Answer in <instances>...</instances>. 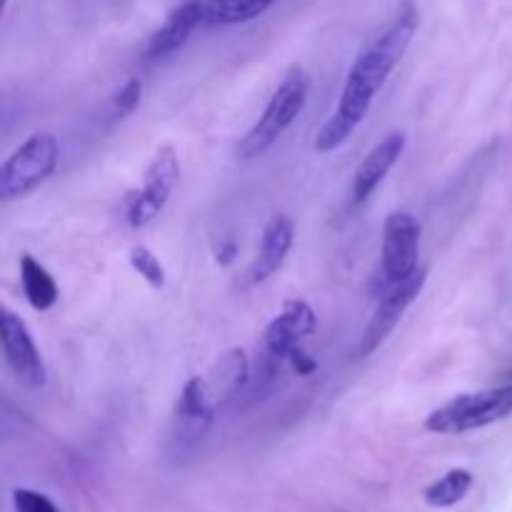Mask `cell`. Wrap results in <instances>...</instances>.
<instances>
[{"mask_svg": "<svg viewBox=\"0 0 512 512\" xmlns=\"http://www.w3.org/2000/svg\"><path fill=\"white\" fill-rule=\"evenodd\" d=\"M418 23V8L413 5V0H405V5L398 10L393 23L353 60L348 80L343 85V93H340L338 105H335V113L330 115L328 123L315 135L313 148L318 153L338 150L355 133V128L363 123L375 95L383 90L390 73L398 68L405 50L413 43Z\"/></svg>", "mask_w": 512, "mask_h": 512, "instance_id": "obj_1", "label": "cell"}, {"mask_svg": "<svg viewBox=\"0 0 512 512\" xmlns=\"http://www.w3.org/2000/svg\"><path fill=\"white\" fill-rule=\"evenodd\" d=\"M308 95V73H305L303 68L288 70V75H285L283 83L278 85V90L273 93L270 103L265 105L258 123L240 138L238 148H235L238 158L253 160L268 153V150L278 143L280 135H283L285 130L295 123V118L303 113L305 103H308Z\"/></svg>", "mask_w": 512, "mask_h": 512, "instance_id": "obj_2", "label": "cell"}, {"mask_svg": "<svg viewBox=\"0 0 512 512\" xmlns=\"http://www.w3.org/2000/svg\"><path fill=\"white\" fill-rule=\"evenodd\" d=\"M512 415V383L478 393L455 395L425 418V430L435 435H465Z\"/></svg>", "mask_w": 512, "mask_h": 512, "instance_id": "obj_3", "label": "cell"}, {"mask_svg": "<svg viewBox=\"0 0 512 512\" xmlns=\"http://www.w3.org/2000/svg\"><path fill=\"white\" fill-rule=\"evenodd\" d=\"M60 145L48 130L30 135L0 165V198L5 203L25 198L45 183L58 168Z\"/></svg>", "mask_w": 512, "mask_h": 512, "instance_id": "obj_4", "label": "cell"}, {"mask_svg": "<svg viewBox=\"0 0 512 512\" xmlns=\"http://www.w3.org/2000/svg\"><path fill=\"white\" fill-rule=\"evenodd\" d=\"M180 178V163L175 155L173 145H165L155 153L153 163L145 170L143 185L135 190H128L123 198V220L130 230H143L158 218L170 203L175 185Z\"/></svg>", "mask_w": 512, "mask_h": 512, "instance_id": "obj_5", "label": "cell"}, {"mask_svg": "<svg viewBox=\"0 0 512 512\" xmlns=\"http://www.w3.org/2000/svg\"><path fill=\"white\" fill-rule=\"evenodd\" d=\"M420 263V223L408 210H395L385 218L380 275L385 290L418 273Z\"/></svg>", "mask_w": 512, "mask_h": 512, "instance_id": "obj_6", "label": "cell"}, {"mask_svg": "<svg viewBox=\"0 0 512 512\" xmlns=\"http://www.w3.org/2000/svg\"><path fill=\"white\" fill-rule=\"evenodd\" d=\"M425 280H428V270L420 268L418 273L410 275L408 280H403V283L385 290L383 300L378 303L373 318H370V323L365 325L363 335H360V345H358L360 360L370 358V355H373L375 350H380V345L393 335V330L398 328V323L403 320L405 310H408L410 305L415 303V298L423 293Z\"/></svg>", "mask_w": 512, "mask_h": 512, "instance_id": "obj_7", "label": "cell"}, {"mask_svg": "<svg viewBox=\"0 0 512 512\" xmlns=\"http://www.w3.org/2000/svg\"><path fill=\"white\" fill-rule=\"evenodd\" d=\"M0 340H3L5 365L13 370L15 378L30 390H40L48 383V370H45L40 350L30 335L28 325L20 315L10 308L0 310Z\"/></svg>", "mask_w": 512, "mask_h": 512, "instance_id": "obj_8", "label": "cell"}, {"mask_svg": "<svg viewBox=\"0 0 512 512\" xmlns=\"http://www.w3.org/2000/svg\"><path fill=\"white\" fill-rule=\"evenodd\" d=\"M318 328V315L308 300L293 298L283 305L278 315L268 323L263 333V353L288 363V355L298 348L300 340L315 333Z\"/></svg>", "mask_w": 512, "mask_h": 512, "instance_id": "obj_9", "label": "cell"}, {"mask_svg": "<svg viewBox=\"0 0 512 512\" xmlns=\"http://www.w3.org/2000/svg\"><path fill=\"white\" fill-rule=\"evenodd\" d=\"M215 413H218V403H215L208 378L195 375L183 385L178 405H175V438L185 445L195 443L208 433Z\"/></svg>", "mask_w": 512, "mask_h": 512, "instance_id": "obj_10", "label": "cell"}, {"mask_svg": "<svg viewBox=\"0 0 512 512\" xmlns=\"http://www.w3.org/2000/svg\"><path fill=\"white\" fill-rule=\"evenodd\" d=\"M405 145H408L405 133L395 130V133L385 135V138L365 155V160L358 165V170H355L353 188H350V200H353L355 208L368 203L370 195L378 190V185L383 183L385 175L395 168L400 155L405 153Z\"/></svg>", "mask_w": 512, "mask_h": 512, "instance_id": "obj_11", "label": "cell"}, {"mask_svg": "<svg viewBox=\"0 0 512 512\" xmlns=\"http://www.w3.org/2000/svg\"><path fill=\"white\" fill-rule=\"evenodd\" d=\"M295 240V223L290 215L278 213L268 220L263 230V243H260L258 258L253 260L250 270L245 273V283L260 285L268 278H273L280 268H283L285 258H288L290 248Z\"/></svg>", "mask_w": 512, "mask_h": 512, "instance_id": "obj_12", "label": "cell"}, {"mask_svg": "<svg viewBox=\"0 0 512 512\" xmlns=\"http://www.w3.org/2000/svg\"><path fill=\"white\" fill-rule=\"evenodd\" d=\"M198 25H203V0H185V3L178 5V8L168 15V20L155 30L145 55L153 60L175 53V50L183 48V45L188 43V38L193 35V30L198 28Z\"/></svg>", "mask_w": 512, "mask_h": 512, "instance_id": "obj_13", "label": "cell"}, {"mask_svg": "<svg viewBox=\"0 0 512 512\" xmlns=\"http://www.w3.org/2000/svg\"><path fill=\"white\" fill-rule=\"evenodd\" d=\"M250 360L245 355L243 348H230L228 353L220 355L215 360L213 370L208 373V385L213 390V398L218 403V408L228 400L243 395V390L250 385Z\"/></svg>", "mask_w": 512, "mask_h": 512, "instance_id": "obj_14", "label": "cell"}, {"mask_svg": "<svg viewBox=\"0 0 512 512\" xmlns=\"http://www.w3.org/2000/svg\"><path fill=\"white\" fill-rule=\"evenodd\" d=\"M20 285H23V295L30 308L38 313H45L58 303V283L48 273V268L28 253L20 255Z\"/></svg>", "mask_w": 512, "mask_h": 512, "instance_id": "obj_15", "label": "cell"}, {"mask_svg": "<svg viewBox=\"0 0 512 512\" xmlns=\"http://www.w3.org/2000/svg\"><path fill=\"white\" fill-rule=\"evenodd\" d=\"M275 0H203V25H240L260 18Z\"/></svg>", "mask_w": 512, "mask_h": 512, "instance_id": "obj_16", "label": "cell"}, {"mask_svg": "<svg viewBox=\"0 0 512 512\" xmlns=\"http://www.w3.org/2000/svg\"><path fill=\"white\" fill-rule=\"evenodd\" d=\"M473 483H475V478L470 470L453 468V470H448L443 478L433 480V483L425 488L423 500L435 510L455 508V505H460L465 498H468Z\"/></svg>", "mask_w": 512, "mask_h": 512, "instance_id": "obj_17", "label": "cell"}, {"mask_svg": "<svg viewBox=\"0 0 512 512\" xmlns=\"http://www.w3.org/2000/svg\"><path fill=\"white\" fill-rule=\"evenodd\" d=\"M130 268H133L135 273L150 285V288L155 290L165 288V280H168V275H165V265L160 263V258L148 248V245H135V248L130 250Z\"/></svg>", "mask_w": 512, "mask_h": 512, "instance_id": "obj_18", "label": "cell"}, {"mask_svg": "<svg viewBox=\"0 0 512 512\" xmlns=\"http://www.w3.org/2000/svg\"><path fill=\"white\" fill-rule=\"evenodd\" d=\"M13 512H60L48 495L30 488L13 490Z\"/></svg>", "mask_w": 512, "mask_h": 512, "instance_id": "obj_19", "label": "cell"}, {"mask_svg": "<svg viewBox=\"0 0 512 512\" xmlns=\"http://www.w3.org/2000/svg\"><path fill=\"white\" fill-rule=\"evenodd\" d=\"M140 98H143V83H140L138 78H130L128 83H125L123 88L115 93V98H113L115 115L125 118V115L133 113V110L140 105Z\"/></svg>", "mask_w": 512, "mask_h": 512, "instance_id": "obj_20", "label": "cell"}, {"mask_svg": "<svg viewBox=\"0 0 512 512\" xmlns=\"http://www.w3.org/2000/svg\"><path fill=\"white\" fill-rule=\"evenodd\" d=\"M288 365H290V370H293V373L303 375V378H308V375H313L315 370H318V360H315L313 355L305 353L300 345H298V348H293V353L288 355Z\"/></svg>", "mask_w": 512, "mask_h": 512, "instance_id": "obj_21", "label": "cell"}, {"mask_svg": "<svg viewBox=\"0 0 512 512\" xmlns=\"http://www.w3.org/2000/svg\"><path fill=\"white\" fill-rule=\"evenodd\" d=\"M235 258H238V243H235L233 238L220 240V245L215 248V260H218L220 265H230Z\"/></svg>", "mask_w": 512, "mask_h": 512, "instance_id": "obj_22", "label": "cell"}]
</instances>
